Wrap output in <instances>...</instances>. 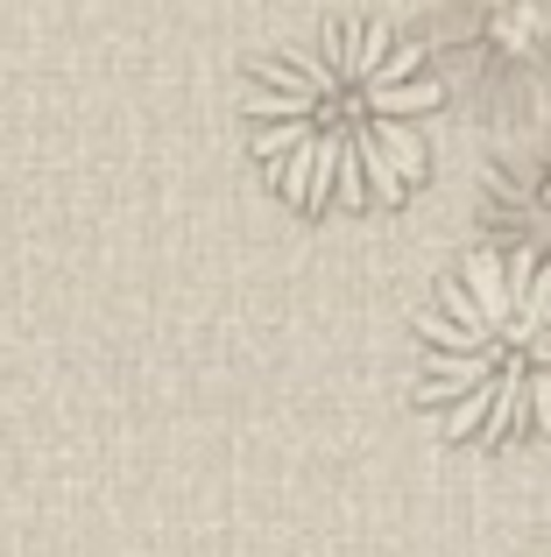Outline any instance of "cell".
<instances>
[{
    "mask_svg": "<svg viewBox=\"0 0 551 557\" xmlns=\"http://www.w3.org/2000/svg\"><path fill=\"white\" fill-rule=\"evenodd\" d=\"M488 205H495V219L516 233L510 247L551 261V135L530 156H516V163H502L495 177H488Z\"/></svg>",
    "mask_w": 551,
    "mask_h": 557,
    "instance_id": "obj_4",
    "label": "cell"
},
{
    "mask_svg": "<svg viewBox=\"0 0 551 557\" xmlns=\"http://www.w3.org/2000/svg\"><path fill=\"white\" fill-rule=\"evenodd\" d=\"M439 107L445 85L425 42L375 14H332L255 57L241 113L255 163L297 212H375L425 184Z\"/></svg>",
    "mask_w": 551,
    "mask_h": 557,
    "instance_id": "obj_1",
    "label": "cell"
},
{
    "mask_svg": "<svg viewBox=\"0 0 551 557\" xmlns=\"http://www.w3.org/2000/svg\"><path fill=\"white\" fill-rule=\"evenodd\" d=\"M425 57L481 113L551 107V0H425Z\"/></svg>",
    "mask_w": 551,
    "mask_h": 557,
    "instance_id": "obj_3",
    "label": "cell"
},
{
    "mask_svg": "<svg viewBox=\"0 0 551 557\" xmlns=\"http://www.w3.org/2000/svg\"><path fill=\"white\" fill-rule=\"evenodd\" d=\"M417 403L445 437H551V261L481 247L417 318Z\"/></svg>",
    "mask_w": 551,
    "mask_h": 557,
    "instance_id": "obj_2",
    "label": "cell"
}]
</instances>
